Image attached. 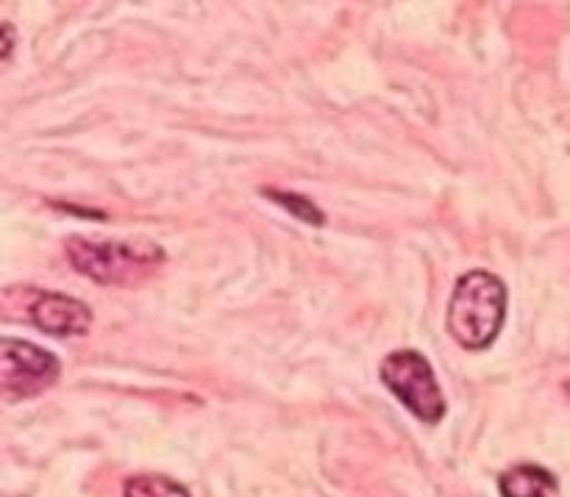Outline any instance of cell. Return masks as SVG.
Here are the masks:
<instances>
[{"label":"cell","instance_id":"6da1fadb","mask_svg":"<svg viewBox=\"0 0 570 497\" xmlns=\"http://www.w3.org/2000/svg\"><path fill=\"white\" fill-rule=\"evenodd\" d=\"M507 317V287L488 270H473L456 281L449 304V331L462 348H490Z\"/></svg>","mask_w":570,"mask_h":497},{"label":"cell","instance_id":"7a4b0ae2","mask_svg":"<svg viewBox=\"0 0 570 497\" xmlns=\"http://www.w3.org/2000/svg\"><path fill=\"white\" fill-rule=\"evenodd\" d=\"M67 259L81 276L95 284H128L142 278L154 267L165 261V250L150 239H131V242H95L87 237H72L65 245Z\"/></svg>","mask_w":570,"mask_h":497},{"label":"cell","instance_id":"3957f363","mask_svg":"<svg viewBox=\"0 0 570 497\" xmlns=\"http://www.w3.org/2000/svg\"><path fill=\"white\" fill-rule=\"evenodd\" d=\"M382 381L417 420L440 423L445 398L438 387L432 365L417 350H395L382 361Z\"/></svg>","mask_w":570,"mask_h":497},{"label":"cell","instance_id":"277c9868","mask_svg":"<svg viewBox=\"0 0 570 497\" xmlns=\"http://www.w3.org/2000/svg\"><path fill=\"white\" fill-rule=\"evenodd\" d=\"M59 378V359L22 339L0 342V387L9 398H33L53 387Z\"/></svg>","mask_w":570,"mask_h":497},{"label":"cell","instance_id":"5b68a950","mask_svg":"<svg viewBox=\"0 0 570 497\" xmlns=\"http://www.w3.org/2000/svg\"><path fill=\"white\" fill-rule=\"evenodd\" d=\"M28 320L50 337H83L92 326V309L67 295L45 292L37 295L28 306Z\"/></svg>","mask_w":570,"mask_h":497},{"label":"cell","instance_id":"8992f818","mask_svg":"<svg viewBox=\"0 0 570 497\" xmlns=\"http://www.w3.org/2000/svg\"><path fill=\"white\" fill-rule=\"evenodd\" d=\"M499 487L504 497H549L557 489V481L551 473L527 465L504 473Z\"/></svg>","mask_w":570,"mask_h":497},{"label":"cell","instance_id":"52a82bcc","mask_svg":"<svg viewBox=\"0 0 570 497\" xmlns=\"http://www.w3.org/2000/svg\"><path fill=\"white\" fill-rule=\"evenodd\" d=\"M262 192H265V198H271L273 203H278L282 209H287L289 215L298 217V220L309 222V226H323V222H326L323 211L317 209L309 198H304V195L284 192V189H262Z\"/></svg>","mask_w":570,"mask_h":497},{"label":"cell","instance_id":"ba28073f","mask_svg":"<svg viewBox=\"0 0 570 497\" xmlns=\"http://www.w3.org/2000/svg\"><path fill=\"white\" fill-rule=\"evenodd\" d=\"M126 497H189V493L170 478L137 476L126 481Z\"/></svg>","mask_w":570,"mask_h":497},{"label":"cell","instance_id":"9c48e42d","mask_svg":"<svg viewBox=\"0 0 570 497\" xmlns=\"http://www.w3.org/2000/svg\"><path fill=\"white\" fill-rule=\"evenodd\" d=\"M11 33H14V31H11V26L6 22V26H3V59H9V56H11V39H14Z\"/></svg>","mask_w":570,"mask_h":497},{"label":"cell","instance_id":"30bf717a","mask_svg":"<svg viewBox=\"0 0 570 497\" xmlns=\"http://www.w3.org/2000/svg\"><path fill=\"white\" fill-rule=\"evenodd\" d=\"M566 392H568V398H570V381L566 384Z\"/></svg>","mask_w":570,"mask_h":497}]
</instances>
